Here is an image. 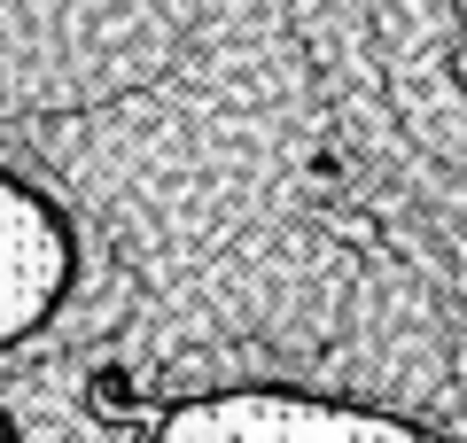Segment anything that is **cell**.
Listing matches in <instances>:
<instances>
[{
	"label": "cell",
	"instance_id": "cell-1",
	"mask_svg": "<svg viewBox=\"0 0 467 443\" xmlns=\"http://www.w3.org/2000/svg\"><path fill=\"white\" fill-rule=\"evenodd\" d=\"M86 288V233L55 187L0 156V358L47 343Z\"/></svg>",
	"mask_w": 467,
	"mask_h": 443
},
{
	"label": "cell",
	"instance_id": "cell-2",
	"mask_svg": "<svg viewBox=\"0 0 467 443\" xmlns=\"http://www.w3.org/2000/svg\"><path fill=\"white\" fill-rule=\"evenodd\" d=\"M140 443H436V428L312 389H202L171 397Z\"/></svg>",
	"mask_w": 467,
	"mask_h": 443
},
{
	"label": "cell",
	"instance_id": "cell-3",
	"mask_svg": "<svg viewBox=\"0 0 467 443\" xmlns=\"http://www.w3.org/2000/svg\"><path fill=\"white\" fill-rule=\"evenodd\" d=\"M436 443H467V428H460V436H436Z\"/></svg>",
	"mask_w": 467,
	"mask_h": 443
}]
</instances>
